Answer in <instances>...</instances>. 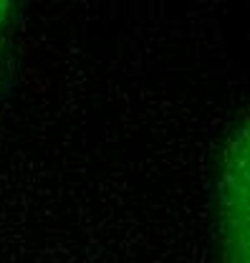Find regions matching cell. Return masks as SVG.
I'll use <instances>...</instances> for the list:
<instances>
[{
  "label": "cell",
  "instance_id": "cell-1",
  "mask_svg": "<svg viewBox=\"0 0 250 263\" xmlns=\"http://www.w3.org/2000/svg\"><path fill=\"white\" fill-rule=\"evenodd\" d=\"M215 210L220 263H250V114L222 149Z\"/></svg>",
  "mask_w": 250,
  "mask_h": 263
},
{
  "label": "cell",
  "instance_id": "cell-2",
  "mask_svg": "<svg viewBox=\"0 0 250 263\" xmlns=\"http://www.w3.org/2000/svg\"><path fill=\"white\" fill-rule=\"evenodd\" d=\"M8 23H10V3L0 0V38H3V33L8 28Z\"/></svg>",
  "mask_w": 250,
  "mask_h": 263
}]
</instances>
